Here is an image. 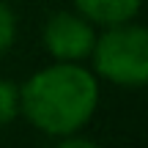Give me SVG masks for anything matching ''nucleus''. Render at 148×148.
Returning <instances> with one entry per match:
<instances>
[{
  "label": "nucleus",
  "instance_id": "4",
  "mask_svg": "<svg viewBox=\"0 0 148 148\" xmlns=\"http://www.w3.org/2000/svg\"><path fill=\"white\" fill-rule=\"evenodd\" d=\"M143 0H74V11L85 16L88 22L101 27L132 22L140 14Z\"/></svg>",
  "mask_w": 148,
  "mask_h": 148
},
{
  "label": "nucleus",
  "instance_id": "3",
  "mask_svg": "<svg viewBox=\"0 0 148 148\" xmlns=\"http://www.w3.org/2000/svg\"><path fill=\"white\" fill-rule=\"evenodd\" d=\"M41 41L52 60L82 63L85 58H90L96 30L93 22H88L79 11H52L44 22Z\"/></svg>",
  "mask_w": 148,
  "mask_h": 148
},
{
  "label": "nucleus",
  "instance_id": "2",
  "mask_svg": "<svg viewBox=\"0 0 148 148\" xmlns=\"http://www.w3.org/2000/svg\"><path fill=\"white\" fill-rule=\"evenodd\" d=\"M93 74L115 88H143L148 82V30L137 22L104 27L96 33L93 49Z\"/></svg>",
  "mask_w": 148,
  "mask_h": 148
},
{
  "label": "nucleus",
  "instance_id": "1",
  "mask_svg": "<svg viewBox=\"0 0 148 148\" xmlns=\"http://www.w3.org/2000/svg\"><path fill=\"white\" fill-rule=\"evenodd\" d=\"M99 107V77L82 63L55 60L19 85V115L47 137L82 132Z\"/></svg>",
  "mask_w": 148,
  "mask_h": 148
},
{
  "label": "nucleus",
  "instance_id": "5",
  "mask_svg": "<svg viewBox=\"0 0 148 148\" xmlns=\"http://www.w3.org/2000/svg\"><path fill=\"white\" fill-rule=\"evenodd\" d=\"M19 115V85L8 77H0V129L16 121Z\"/></svg>",
  "mask_w": 148,
  "mask_h": 148
},
{
  "label": "nucleus",
  "instance_id": "6",
  "mask_svg": "<svg viewBox=\"0 0 148 148\" xmlns=\"http://www.w3.org/2000/svg\"><path fill=\"white\" fill-rule=\"evenodd\" d=\"M16 41V14L5 0H0V58Z\"/></svg>",
  "mask_w": 148,
  "mask_h": 148
}]
</instances>
